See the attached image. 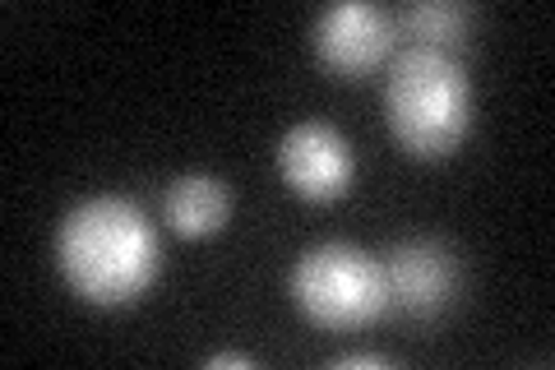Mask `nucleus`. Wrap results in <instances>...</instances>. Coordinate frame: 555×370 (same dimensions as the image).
<instances>
[{
    "instance_id": "obj_8",
    "label": "nucleus",
    "mask_w": 555,
    "mask_h": 370,
    "mask_svg": "<svg viewBox=\"0 0 555 370\" xmlns=\"http://www.w3.org/2000/svg\"><path fill=\"white\" fill-rule=\"evenodd\" d=\"M398 33H408L412 47H430L454 56L463 47L467 28H473V5H459V0H416V5L393 14Z\"/></svg>"
},
{
    "instance_id": "obj_10",
    "label": "nucleus",
    "mask_w": 555,
    "mask_h": 370,
    "mask_svg": "<svg viewBox=\"0 0 555 370\" xmlns=\"http://www.w3.org/2000/svg\"><path fill=\"white\" fill-rule=\"evenodd\" d=\"M204 366H208V370H228V366L246 370V366H255V357H250V352H218V357H208Z\"/></svg>"
},
{
    "instance_id": "obj_2",
    "label": "nucleus",
    "mask_w": 555,
    "mask_h": 370,
    "mask_svg": "<svg viewBox=\"0 0 555 370\" xmlns=\"http://www.w3.org/2000/svg\"><path fill=\"white\" fill-rule=\"evenodd\" d=\"M385 120L408 157L440 163L459 153L473 130V84L459 56L430 47L398 51L385 84Z\"/></svg>"
},
{
    "instance_id": "obj_7",
    "label": "nucleus",
    "mask_w": 555,
    "mask_h": 370,
    "mask_svg": "<svg viewBox=\"0 0 555 370\" xmlns=\"http://www.w3.org/2000/svg\"><path fill=\"white\" fill-rule=\"evenodd\" d=\"M232 214V195L218 176L208 171H185L167 186L163 195V218L167 227L177 232L181 241H204V237H218L222 222Z\"/></svg>"
},
{
    "instance_id": "obj_9",
    "label": "nucleus",
    "mask_w": 555,
    "mask_h": 370,
    "mask_svg": "<svg viewBox=\"0 0 555 370\" xmlns=\"http://www.w3.org/2000/svg\"><path fill=\"white\" fill-rule=\"evenodd\" d=\"M334 366H338V370H389L393 361L379 357V352H347V357H338Z\"/></svg>"
},
{
    "instance_id": "obj_3",
    "label": "nucleus",
    "mask_w": 555,
    "mask_h": 370,
    "mask_svg": "<svg viewBox=\"0 0 555 370\" xmlns=\"http://www.w3.org/2000/svg\"><path fill=\"white\" fill-rule=\"evenodd\" d=\"M292 302L324 333H357L389 315L385 259L352 241L310 245L292 269Z\"/></svg>"
},
{
    "instance_id": "obj_4",
    "label": "nucleus",
    "mask_w": 555,
    "mask_h": 370,
    "mask_svg": "<svg viewBox=\"0 0 555 370\" xmlns=\"http://www.w3.org/2000/svg\"><path fill=\"white\" fill-rule=\"evenodd\" d=\"M398 24L389 10L371 5V0H338L328 5L315 28H310V47H315L320 65L334 79H366L393 56Z\"/></svg>"
},
{
    "instance_id": "obj_6",
    "label": "nucleus",
    "mask_w": 555,
    "mask_h": 370,
    "mask_svg": "<svg viewBox=\"0 0 555 370\" xmlns=\"http://www.w3.org/2000/svg\"><path fill=\"white\" fill-rule=\"evenodd\" d=\"M389 310L403 320H436L459 296V255L440 241H403L385 259Z\"/></svg>"
},
{
    "instance_id": "obj_1",
    "label": "nucleus",
    "mask_w": 555,
    "mask_h": 370,
    "mask_svg": "<svg viewBox=\"0 0 555 370\" xmlns=\"http://www.w3.org/2000/svg\"><path fill=\"white\" fill-rule=\"evenodd\" d=\"M56 269L79 302L98 310L134 306L158 283V232L134 200L93 195L65 214L56 232Z\"/></svg>"
},
{
    "instance_id": "obj_5",
    "label": "nucleus",
    "mask_w": 555,
    "mask_h": 370,
    "mask_svg": "<svg viewBox=\"0 0 555 370\" xmlns=\"http://www.w3.org/2000/svg\"><path fill=\"white\" fill-rule=\"evenodd\" d=\"M278 176L306 204H338L352 190L357 153L328 120H301L278 139Z\"/></svg>"
}]
</instances>
